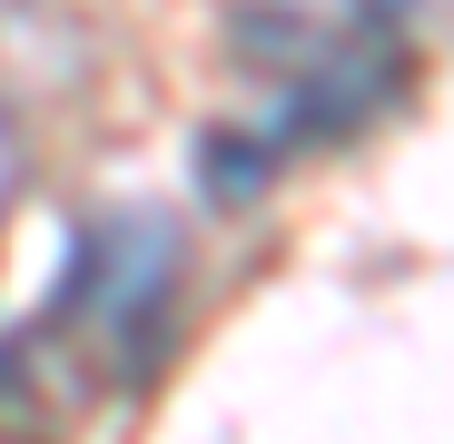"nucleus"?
<instances>
[{
	"mask_svg": "<svg viewBox=\"0 0 454 444\" xmlns=\"http://www.w3.org/2000/svg\"><path fill=\"white\" fill-rule=\"evenodd\" d=\"M168 296H178V228L159 207H109L80 228V247L59 257V296L40 336L69 346L80 376H148L159 355V326H168Z\"/></svg>",
	"mask_w": 454,
	"mask_h": 444,
	"instance_id": "obj_1",
	"label": "nucleus"
},
{
	"mask_svg": "<svg viewBox=\"0 0 454 444\" xmlns=\"http://www.w3.org/2000/svg\"><path fill=\"white\" fill-rule=\"evenodd\" d=\"M20 188V138H11V119H0V198Z\"/></svg>",
	"mask_w": 454,
	"mask_h": 444,
	"instance_id": "obj_2",
	"label": "nucleus"
}]
</instances>
